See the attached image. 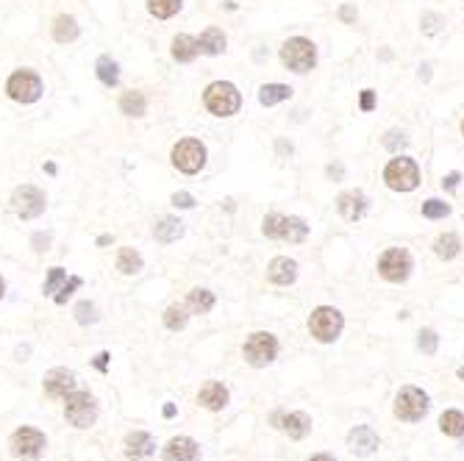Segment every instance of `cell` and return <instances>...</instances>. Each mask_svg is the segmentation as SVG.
Returning <instances> with one entry per match:
<instances>
[{
    "label": "cell",
    "instance_id": "8fae6325",
    "mask_svg": "<svg viewBox=\"0 0 464 461\" xmlns=\"http://www.w3.org/2000/svg\"><path fill=\"white\" fill-rule=\"evenodd\" d=\"M345 328V320L334 306H320L311 311L309 317V331L317 342H334L336 336Z\"/></svg>",
    "mask_w": 464,
    "mask_h": 461
},
{
    "label": "cell",
    "instance_id": "603a6c76",
    "mask_svg": "<svg viewBox=\"0 0 464 461\" xmlns=\"http://www.w3.org/2000/svg\"><path fill=\"white\" fill-rule=\"evenodd\" d=\"M198 53H201V45H198L195 36H189V34H178V36L173 39V59H176L178 64H189V61H195Z\"/></svg>",
    "mask_w": 464,
    "mask_h": 461
},
{
    "label": "cell",
    "instance_id": "6da1fadb",
    "mask_svg": "<svg viewBox=\"0 0 464 461\" xmlns=\"http://www.w3.org/2000/svg\"><path fill=\"white\" fill-rule=\"evenodd\" d=\"M203 103H206V108L214 117H231L242 106V95L228 81H214V83H208L206 92H203Z\"/></svg>",
    "mask_w": 464,
    "mask_h": 461
},
{
    "label": "cell",
    "instance_id": "e0dca14e",
    "mask_svg": "<svg viewBox=\"0 0 464 461\" xmlns=\"http://www.w3.org/2000/svg\"><path fill=\"white\" fill-rule=\"evenodd\" d=\"M348 447H350V453H356V456H370V453L378 450V436H375V431H373L370 425H356V428L348 434Z\"/></svg>",
    "mask_w": 464,
    "mask_h": 461
},
{
    "label": "cell",
    "instance_id": "7402d4cb",
    "mask_svg": "<svg viewBox=\"0 0 464 461\" xmlns=\"http://www.w3.org/2000/svg\"><path fill=\"white\" fill-rule=\"evenodd\" d=\"M153 236L156 242H161V245H173L183 236V223L178 217H161L153 226Z\"/></svg>",
    "mask_w": 464,
    "mask_h": 461
},
{
    "label": "cell",
    "instance_id": "e575fe53",
    "mask_svg": "<svg viewBox=\"0 0 464 461\" xmlns=\"http://www.w3.org/2000/svg\"><path fill=\"white\" fill-rule=\"evenodd\" d=\"M448 214H450V206L445 203V201L431 198V201L423 203V217H428V220H442V217H448Z\"/></svg>",
    "mask_w": 464,
    "mask_h": 461
},
{
    "label": "cell",
    "instance_id": "52a82bcc",
    "mask_svg": "<svg viewBox=\"0 0 464 461\" xmlns=\"http://www.w3.org/2000/svg\"><path fill=\"white\" fill-rule=\"evenodd\" d=\"M242 353H245V361L251 367H267V364H273L276 356H278V339L267 331L251 333L248 342H245V348H242Z\"/></svg>",
    "mask_w": 464,
    "mask_h": 461
},
{
    "label": "cell",
    "instance_id": "bcb514c9",
    "mask_svg": "<svg viewBox=\"0 0 464 461\" xmlns=\"http://www.w3.org/2000/svg\"><path fill=\"white\" fill-rule=\"evenodd\" d=\"M459 181H462V176H459V173H448V176L442 178V186H445V189H456V186H459Z\"/></svg>",
    "mask_w": 464,
    "mask_h": 461
},
{
    "label": "cell",
    "instance_id": "c3c4849f",
    "mask_svg": "<svg viewBox=\"0 0 464 461\" xmlns=\"http://www.w3.org/2000/svg\"><path fill=\"white\" fill-rule=\"evenodd\" d=\"M342 173H345L342 164H331V167H328V176H331V178H342Z\"/></svg>",
    "mask_w": 464,
    "mask_h": 461
},
{
    "label": "cell",
    "instance_id": "ffe728a7",
    "mask_svg": "<svg viewBox=\"0 0 464 461\" xmlns=\"http://www.w3.org/2000/svg\"><path fill=\"white\" fill-rule=\"evenodd\" d=\"M267 278L273 283H278V286H289V283L298 278V264L286 256L273 258L270 267H267Z\"/></svg>",
    "mask_w": 464,
    "mask_h": 461
},
{
    "label": "cell",
    "instance_id": "7a4b0ae2",
    "mask_svg": "<svg viewBox=\"0 0 464 461\" xmlns=\"http://www.w3.org/2000/svg\"><path fill=\"white\" fill-rule=\"evenodd\" d=\"M261 230H264V236H270V239H284L289 245H301V242H306V236H309L306 220H301V217H284V214H267Z\"/></svg>",
    "mask_w": 464,
    "mask_h": 461
},
{
    "label": "cell",
    "instance_id": "ee69618b",
    "mask_svg": "<svg viewBox=\"0 0 464 461\" xmlns=\"http://www.w3.org/2000/svg\"><path fill=\"white\" fill-rule=\"evenodd\" d=\"M173 206H178V208H192V206H195V198H192L189 192H176V195H173Z\"/></svg>",
    "mask_w": 464,
    "mask_h": 461
},
{
    "label": "cell",
    "instance_id": "816d5d0a",
    "mask_svg": "<svg viewBox=\"0 0 464 461\" xmlns=\"http://www.w3.org/2000/svg\"><path fill=\"white\" fill-rule=\"evenodd\" d=\"M164 417H176V406H173V403L164 406Z\"/></svg>",
    "mask_w": 464,
    "mask_h": 461
},
{
    "label": "cell",
    "instance_id": "9a60e30c",
    "mask_svg": "<svg viewBox=\"0 0 464 461\" xmlns=\"http://www.w3.org/2000/svg\"><path fill=\"white\" fill-rule=\"evenodd\" d=\"M273 422L284 431V434H289L292 439H303V436L311 431V420L309 414H303V411H289V414H276L273 417Z\"/></svg>",
    "mask_w": 464,
    "mask_h": 461
},
{
    "label": "cell",
    "instance_id": "277c9868",
    "mask_svg": "<svg viewBox=\"0 0 464 461\" xmlns=\"http://www.w3.org/2000/svg\"><path fill=\"white\" fill-rule=\"evenodd\" d=\"M206 145L201 142V139H192V136H186V139H181L178 145L173 148V167L181 170L183 176H195V173H201L203 167H206Z\"/></svg>",
    "mask_w": 464,
    "mask_h": 461
},
{
    "label": "cell",
    "instance_id": "ac0fdd59",
    "mask_svg": "<svg viewBox=\"0 0 464 461\" xmlns=\"http://www.w3.org/2000/svg\"><path fill=\"white\" fill-rule=\"evenodd\" d=\"M336 208H339V214H342L348 223H356V220L364 217V211H367V198H364V192H359V189L342 192L339 201H336Z\"/></svg>",
    "mask_w": 464,
    "mask_h": 461
},
{
    "label": "cell",
    "instance_id": "11a10c76",
    "mask_svg": "<svg viewBox=\"0 0 464 461\" xmlns=\"http://www.w3.org/2000/svg\"><path fill=\"white\" fill-rule=\"evenodd\" d=\"M462 133H464V123H462Z\"/></svg>",
    "mask_w": 464,
    "mask_h": 461
},
{
    "label": "cell",
    "instance_id": "b9f144b4",
    "mask_svg": "<svg viewBox=\"0 0 464 461\" xmlns=\"http://www.w3.org/2000/svg\"><path fill=\"white\" fill-rule=\"evenodd\" d=\"M31 245H34V250H36V253L48 250V248H51V233H34Z\"/></svg>",
    "mask_w": 464,
    "mask_h": 461
},
{
    "label": "cell",
    "instance_id": "f907efd6",
    "mask_svg": "<svg viewBox=\"0 0 464 461\" xmlns=\"http://www.w3.org/2000/svg\"><path fill=\"white\" fill-rule=\"evenodd\" d=\"M428 70H431V67H428V64H423V67H420V78H425V81H428V78H431V73H428Z\"/></svg>",
    "mask_w": 464,
    "mask_h": 461
},
{
    "label": "cell",
    "instance_id": "9c48e42d",
    "mask_svg": "<svg viewBox=\"0 0 464 461\" xmlns=\"http://www.w3.org/2000/svg\"><path fill=\"white\" fill-rule=\"evenodd\" d=\"M11 206H14V211H17L20 220H36V217L45 214L48 201H45V192H42L39 186H34V183H23V186L14 189V195H11Z\"/></svg>",
    "mask_w": 464,
    "mask_h": 461
},
{
    "label": "cell",
    "instance_id": "d590c367",
    "mask_svg": "<svg viewBox=\"0 0 464 461\" xmlns=\"http://www.w3.org/2000/svg\"><path fill=\"white\" fill-rule=\"evenodd\" d=\"M76 320L81 325H92V323H98V306L95 303H89V300H81L76 306Z\"/></svg>",
    "mask_w": 464,
    "mask_h": 461
},
{
    "label": "cell",
    "instance_id": "30bf717a",
    "mask_svg": "<svg viewBox=\"0 0 464 461\" xmlns=\"http://www.w3.org/2000/svg\"><path fill=\"white\" fill-rule=\"evenodd\" d=\"M384 181H387L389 189H395V192H412L420 183V167L414 164L412 158H406V156L392 158L387 164V170H384Z\"/></svg>",
    "mask_w": 464,
    "mask_h": 461
},
{
    "label": "cell",
    "instance_id": "2e32d148",
    "mask_svg": "<svg viewBox=\"0 0 464 461\" xmlns=\"http://www.w3.org/2000/svg\"><path fill=\"white\" fill-rule=\"evenodd\" d=\"M153 453H156V442L151 434L133 431V434L126 436V456L131 461H148L153 459Z\"/></svg>",
    "mask_w": 464,
    "mask_h": 461
},
{
    "label": "cell",
    "instance_id": "d6986e66",
    "mask_svg": "<svg viewBox=\"0 0 464 461\" xmlns=\"http://www.w3.org/2000/svg\"><path fill=\"white\" fill-rule=\"evenodd\" d=\"M198 456H201L198 442L189 436H176L164 447V461H198Z\"/></svg>",
    "mask_w": 464,
    "mask_h": 461
},
{
    "label": "cell",
    "instance_id": "1f68e13d",
    "mask_svg": "<svg viewBox=\"0 0 464 461\" xmlns=\"http://www.w3.org/2000/svg\"><path fill=\"white\" fill-rule=\"evenodd\" d=\"M439 428H442V434H448V436H462L464 434V414L456 409H448L442 417H439Z\"/></svg>",
    "mask_w": 464,
    "mask_h": 461
},
{
    "label": "cell",
    "instance_id": "d6a6232c",
    "mask_svg": "<svg viewBox=\"0 0 464 461\" xmlns=\"http://www.w3.org/2000/svg\"><path fill=\"white\" fill-rule=\"evenodd\" d=\"M183 6V0H148V11L158 20H170L176 17Z\"/></svg>",
    "mask_w": 464,
    "mask_h": 461
},
{
    "label": "cell",
    "instance_id": "f5cc1de1",
    "mask_svg": "<svg viewBox=\"0 0 464 461\" xmlns=\"http://www.w3.org/2000/svg\"><path fill=\"white\" fill-rule=\"evenodd\" d=\"M3 292H6V281L0 278V298H3Z\"/></svg>",
    "mask_w": 464,
    "mask_h": 461
},
{
    "label": "cell",
    "instance_id": "681fc988",
    "mask_svg": "<svg viewBox=\"0 0 464 461\" xmlns=\"http://www.w3.org/2000/svg\"><path fill=\"white\" fill-rule=\"evenodd\" d=\"M309 461H336L334 456H328V453H320V456H311Z\"/></svg>",
    "mask_w": 464,
    "mask_h": 461
},
{
    "label": "cell",
    "instance_id": "ab89813d",
    "mask_svg": "<svg viewBox=\"0 0 464 461\" xmlns=\"http://www.w3.org/2000/svg\"><path fill=\"white\" fill-rule=\"evenodd\" d=\"M439 26H445V20L439 17L437 11H425V14H423V31H425V34L434 36V34L439 31Z\"/></svg>",
    "mask_w": 464,
    "mask_h": 461
},
{
    "label": "cell",
    "instance_id": "5bb4252c",
    "mask_svg": "<svg viewBox=\"0 0 464 461\" xmlns=\"http://www.w3.org/2000/svg\"><path fill=\"white\" fill-rule=\"evenodd\" d=\"M45 392L48 397H56V400H64L70 392H76V373L73 370H64V367H56L45 375Z\"/></svg>",
    "mask_w": 464,
    "mask_h": 461
},
{
    "label": "cell",
    "instance_id": "836d02e7",
    "mask_svg": "<svg viewBox=\"0 0 464 461\" xmlns=\"http://www.w3.org/2000/svg\"><path fill=\"white\" fill-rule=\"evenodd\" d=\"M186 323H189V308L186 306L173 303V306L164 311V325H167L170 331H181V328H186Z\"/></svg>",
    "mask_w": 464,
    "mask_h": 461
},
{
    "label": "cell",
    "instance_id": "cb8c5ba5",
    "mask_svg": "<svg viewBox=\"0 0 464 461\" xmlns=\"http://www.w3.org/2000/svg\"><path fill=\"white\" fill-rule=\"evenodd\" d=\"M78 34H81V28H78L76 17H70V14H59V17L53 20V39H56V42H61V45L76 42Z\"/></svg>",
    "mask_w": 464,
    "mask_h": 461
},
{
    "label": "cell",
    "instance_id": "f35d334b",
    "mask_svg": "<svg viewBox=\"0 0 464 461\" xmlns=\"http://www.w3.org/2000/svg\"><path fill=\"white\" fill-rule=\"evenodd\" d=\"M64 278H67V275H64V270H61V267H53L51 273H48V278H45L42 292H45V295H53V292H56V286L64 281Z\"/></svg>",
    "mask_w": 464,
    "mask_h": 461
},
{
    "label": "cell",
    "instance_id": "f6af8a7d",
    "mask_svg": "<svg viewBox=\"0 0 464 461\" xmlns=\"http://www.w3.org/2000/svg\"><path fill=\"white\" fill-rule=\"evenodd\" d=\"M339 20H342V23H356V9H353L350 3L339 6Z\"/></svg>",
    "mask_w": 464,
    "mask_h": 461
},
{
    "label": "cell",
    "instance_id": "3957f363",
    "mask_svg": "<svg viewBox=\"0 0 464 461\" xmlns=\"http://www.w3.org/2000/svg\"><path fill=\"white\" fill-rule=\"evenodd\" d=\"M281 61L292 73H309L317 64V48L306 36H292V39H286L284 48H281Z\"/></svg>",
    "mask_w": 464,
    "mask_h": 461
},
{
    "label": "cell",
    "instance_id": "d4e9b609",
    "mask_svg": "<svg viewBox=\"0 0 464 461\" xmlns=\"http://www.w3.org/2000/svg\"><path fill=\"white\" fill-rule=\"evenodd\" d=\"M120 111H123L126 117H145V114H148V98H145V92H136V89L123 92V98H120Z\"/></svg>",
    "mask_w": 464,
    "mask_h": 461
},
{
    "label": "cell",
    "instance_id": "484cf974",
    "mask_svg": "<svg viewBox=\"0 0 464 461\" xmlns=\"http://www.w3.org/2000/svg\"><path fill=\"white\" fill-rule=\"evenodd\" d=\"M198 45H201V53H206V56H220L226 51V34L220 28H206L201 34Z\"/></svg>",
    "mask_w": 464,
    "mask_h": 461
},
{
    "label": "cell",
    "instance_id": "44dd1931",
    "mask_svg": "<svg viewBox=\"0 0 464 461\" xmlns=\"http://www.w3.org/2000/svg\"><path fill=\"white\" fill-rule=\"evenodd\" d=\"M201 403L206 406L208 411H220L228 406V389L220 384V381H208L203 389H201Z\"/></svg>",
    "mask_w": 464,
    "mask_h": 461
},
{
    "label": "cell",
    "instance_id": "7c38bea8",
    "mask_svg": "<svg viewBox=\"0 0 464 461\" xmlns=\"http://www.w3.org/2000/svg\"><path fill=\"white\" fill-rule=\"evenodd\" d=\"M378 273L392 283H400L409 278V273H412V256H409V250H403V248H389L381 253L378 258Z\"/></svg>",
    "mask_w": 464,
    "mask_h": 461
},
{
    "label": "cell",
    "instance_id": "7bdbcfd3",
    "mask_svg": "<svg viewBox=\"0 0 464 461\" xmlns=\"http://www.w3.org/2000/svg\"><path fill=\"white\" fill-rule=\"evenodd\" d=\"M359 108L361 111H373V108H375V92H373V89H364V92H361Z\"/></svg>",
    "mask_w": 464,
    "mask_h": 461
},
{
    "label": "cell",
    "instance_id": "4316f807",
    "mask_svg": "<svg viewBox=\"0 0 464 461\" xmlns=\"http://www.w3.org/2000/svg\"><path fill=\"white\" fill-rule=\"evenodd\" d=\"M142 267H145V258L139 256V250H133V248H120V253H117V270H120L123 275H136Z\"/></svg>",
    "mask_w": 464,
    "mask_h": 461
},
{
    "label": "cell",
    "instance_id": "4fadbf2b",
    "mask_svg": "<svg viewBox=\"0 0 464 461\" xmlns=\"http://www.w3.org/2000/svg\"><path fill=\"white\" fill-rule=\"evenodd\" d=\"M11 450L17 456L34 459V456H39L45 450V434L36 431V428H20V431H14V436H11Z\"/></svg>",
    "mask_w": 464,
    "mask_h": 461
},
{
    "label": "cell",
    "instance_id": "8992f818",
    "mask_svg": "<svg viewBox=\"0 0 464 461\" xmlns=\"http://www.w3.org/2000/svg\"><path fill=\"white\" fill-rule=\"evenodd\" d=\"M6 92H9L11 101L17 103H36L42 98V78H39V73L23 67V70H17V73L9 76Z\"/></svg>",
    "mask_w": 464,
    "mask_h": 461
},
{
    "label": "cell",
    "instance_id": "74e56055",
    "mask_svg": "<svg viewBox=\"0 0 464 461\" xmlns=\"http://www.w3.org/2000/svg\"><path fill=\"white\" fill-rule=\"evenodd\" d=\"M406 145H409V139H406L403 131H389L387 136H384V148H387L389 153H400Z\"/></svg>",
    "mask_w": 464,
    "mask_h": 461
},
{
    "label": "cell",
    "instance_id": "f1b7e54d",
    "mask_svg": "<svg viewBox=\"0 0 464 461\" xmlns=\"http://www.w3.org/2000/svg\"><path fill=\"white\" fill-rule=\"evenodd\" d=\"M95 73H98L104 86H117V81H120V67H117V61L111 56H101L95 61Z\"/></svg>",
    "mask_w": 464,
    "mask_h": 461
},
{
    "label": "cell",
    "instance_id": "83f0119b",
    "mask_svg": "<svg viewBox=\"0 0 464 461\" xmlns=\"http://www.w3.org/2000/svg\"><path fill=\"white\" fill-rule=\"evenodd\" d=\"M289 98H292V89L286 83H264L258 89V103L261 106H276V103L289 101Z\"/></svg>",
    "mask_w": 464,
    "mask_h": 461
},
{
    "label": "cell",
    "instance_id": "ba28073f",
    "mask_svg": "<svg viewBox=\"0 0 464 461\" xmlns=\"http://www.w3.org/2000/svg\"><path fill=\"white\" fill-rule=\"evenodd\" d=\"M428 414V395L417 386H403L395 397V417L406 422H420Z\"/></svg>",
    "mask_w": 464,
    "mask_h": 461
},
{
    "label": "cell",
    "instance_id": "4dcf8cb0",
    "mask_svg": "<svg viewBox=\"0 0 464 461\" xmlns=\"http://www.w3.org/2000/svg\"><path fill=\"white\" fill-rule=\"evenodd\" d=\"M186 308L195 311V314H208L214 308V295L208 289H192L186 295Z\"/></svg>",
    "mask_w": 464,
    "mask_h": 461
},
{
    "label": "cell",
    "instance_id": "60d3db41",
    "mask_svg": "<svg viewBox=\"0 0 464 461\" xmlns=\"http://www.w3.org/2000/svg\"><path fill=\"white\" fill-rule=\"evenodd\" d=\"M81 278H70V281H64V286H61V292H59V295H56V303H59V306H64V303H67V298H70V295H73V292H76L78 286H81Z\"/></svg>",
    "mask_w": 464,
    "mask_h": 461
},
{
    "label": "cell",
    "instance_id": "f546056e",
    "mask_svg": "<svg viewBox=\"0 0 464 461\" xmlns=\"http://www.w3.org/2000/svg\"><path fill=\"white\" fill-rule=\"evenodd\" d=\"M459 250H462V242H459L456 233H442V236H437V242H434V253H437L439 258H445V261L456 258L459 256Z\"/></svg>",
    "mask_w": 464,
    "mask_h": 461
},
{
    "label": "cell",
    "instance_id": "5b68a950",
    "mask_svg": "<svg viewBox=\"0 0 464 461\" xmlns=\"http://www.w3.org/2000/svg\"><path fill=\"white\" fill-rule=\"evenodd\" d=\"M64 400H67L64 403V417H67L70 425H76V428H92L95 425L98 403H95V397L89 392H70Z\"/></svg>",
    "mask_w": 464,
    "mask_h": 461
},
{
    "label": "cell",
    "instance_id": "8d00e7d4",
    "mask_svg": "<svg viewBox=\"0 0 464 461\" xmlns=\"http://www.w3.org/2000/svg\"><path fill=\"white\" fill-rule=\"evenodd\" d=\"M417 345H420V350H423L425 356H434V353H437V345H439L437 331H431V328L420 331V339H417Z\"/></svg>",
    "mask_w": 464,
    "mask_h": 461
},
{
    "label": "cell",
    "instance_id": "db71d44e",
    "mask_svg": "<svg viewBox=\"0 0 464 461\" xmlns=\"http://www.w3.org/2000/svg\"><path fill=\"white\" fill-rule=\"evenodd\" d=\"M459 378L464 381V367H459Z\"/></svg>",
    "mask_w": 464,
    "mask_h": 461
},
{
    "label": "cell",
    "instance_id": "7dc6e473",
    "mask_svg": "<svg viewBox=\"0 0 464 461\" xmlns=\"http://www.w3.org/2000/svg\"><path fill=\"white\" fill-rule=\"evenodd\" d=\"M109 359H111L109 353H98V359H95V367H98L101 373H106V370H109Z\"/></svg>",
    "mask_w": 464,
    "mask_h": 461
}]
</instances>
